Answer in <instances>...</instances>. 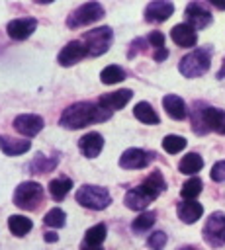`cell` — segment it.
<instances>
[{"label":"cell","instance_id":"13","mask_svg":"<svg viewBox=\"0 0 225 250\" xmlns=\"http://www.w3.org/2000/svg\"><path fill=\"white\" fill-rule=\"evenodd\" d=\"M35 29H37L35 18H16V20L8 21V25H6V33L16 41L27 39Z\"/></svg>","mask_w":225,"mask_h":250},{"label":"cell","instance_id":"31","mask_svg":"<svg viewBox=\"0 0 225 250\" xmlns=\"http://www.w3.org/2000/svg\"><path fill=\"white\" fill-rule=\"evenodd\" d=\"M106 232H108L106 225H104V223H98V225H94V227H90V229L86 230L82 242H84V244H90V246H100V244L104 242V238H106Z\"/></svg>","mask_w":225,"mask_h":250},{"label":"cell","instance_id":"41","mask_svg":"<svg viewBox=\"0 0 225 250\" xmlns=\"http://www.w3.org/2000/svg\"><path fill=\"white\" fill-rule=\"evenodd\" d=\"M211 6L217 8V10H225V4H219V2H213V0H211Z\"/></svg>","mask_w":225,"mask_h":250},{"label":"cell","instance_id":"27","mask_svg":"<svg viewBox=\"0 0 225 250\" xmlns=\"http://www.w3.org/2000/svg\"><path fill=\"white\" fill-rule=\"evenodd\" d=\"M147 41H149V45L153 47V59L157 61V62H160V61H164L166 57H168V51H166V47H164V33L162 31H151L149 35H147Z\"/></svg>","mask_w":225,"mask_h":250},{"label":"cell","instance_id":"6","mask_svg":"<svg viewBox=\"0 0 225 250\" xmlns=\"http://www.w3.org/2000/svg\"><path fill=\"white\" fill-rule=\"evenodd\" d=\"M104 6L100 2H86V4H80L76 10L70 12V16L67 18V27L70 29H78L82 25H90L98 20L104 18Z\"/></svg>","mask_w":225,"mask_h":250},{"label":"cell","instance_id":"21","mask_svg":"<svg viewBox=\"0 0 225 250\" xmlns=\"http://www.w3.org/2000/svg\"><path fill=\"white\" fill-rule=\"evenodd\" d=\"M31 148V141L25 139H10L6 135H0V150L8 156H20Z\"/></svg>","mask_w":225,"mask_h":250},{"label":"cell","instance_id":"42","mask_svg":"<svg viewBox=\"0 0 225 250\" xmlns=\"http://www.w3.org/2000/svg\"><path fill=\"white\" fill-rule=\"evenodd\" d=\"M178 250H200V248H196V246H180Z\"/></svg>","mask_w":225,"mask_h":250},{"label":"cell","instance_id":"16","mask_svg":"<svg viewBox=\"0 0 225 250\" xmlns=\"http://www.w3.org/2000/svg\"><path fill=\"white\" fill-rule=\"evenodd\" d=\"M151 201L153 199H157L164 189H166V182H164V176H162V172H158V170H155V172H151L139 186H137Z\"/></svg>","mask_w":225,"mask_h":250},{"label":"cell","instance_id":"37","mask_svg":"<svg viewBox=\"0 0 225 250\" xmlns=\"http://www.w3.org/2000/svg\"><path fill=\"white\" fill-rule=\"evenodd\" d=\"M211 180L217 184H225V160H219L211 166Z\"/></svg>","mask_w":225,"mask_h":250},{"label":"cell","instance_id":"17","mask_svg":"<svg viewBox=\"0 0 225 250\" xmlns=\"http://www.w3.org/2000/svg\"><path fill=\"white\" fill-rule=\"evenodd\" d=\"M78 148L86 158H96L104 148V137L96 131H90L78 139Z\"/></svg>","mask_w":225,"mask_h":250},{"label":"cell","instance_id":"20","mask_svg":"<svg viewBox=\"0 0 225 250\" xmlns=\"http://www.w3.org/2000/svg\"><path fill=\"white\" fill-rule=\"evenodd\" d=\"M59 160H61V156L55 152V154H51V156H45V154H35V158L29 162V166H27V170L31 172V174H47V172H53L55 168H57V164H59Z\"/></svg>","mask_w":225,"mask_h":250},{"label":"cell","instance_id":"30","mask_svg":"<svg viewBox=\"0 0 225 250\" xmlns=\"http://www.w3.org/2000/svg\"><path fill=\"white\" fill-rule=\"evenodd\" d=\"M202 188H203V182L200 178H190L188 182L182 184L180 188V195L186 199V201H194L200 193H202Z\"/></svg>","mask_w":225,"mask_h":250},{"label":"cell","instance_id":"14","mask_svg":"<svg viewBox=\"0 0 225 250\" xmlns=\"http://www.w3.org/2000/svg\"><path fill=\"white\" fill-rule=\"evenodd\" d=\"M174 12V4L166 2V0H155L151 4H147L145 8V20L149 23H162L166 21Z\"/></svg>","mask_w":225,"mask_h":250},{"label":"cell","instance_id":"34","mask_svg":"<svg viewBox=\"0 0 225 250\" xmlns=\"http://www.w3.org/2000/svg\"><path fill=\"white\" fill-rule=\"evenodd\" d=\"M43 223H45L47 227H51V229H61V227H65V223H67V213H65L63 209H59V207H53V209H49V211L45 213Z\"/></svg>","mask_w":225,"mask_h":250},{"label":"cell","instance_id":"2","mask_svg":"<svg viewBox=\"0 0 225 250\" xmlns=\"http://www.w3.org/2000/svg\"><path fill=\"white\" fill-rule=\"evenodd\" d=\"M192 131L196 135H205L215 131L225 135V111L219 107H209L203 102H194L192 105Z\"/></svg>","mask_w":225,"mask_h":250},{"label":"cell","instance_id":"26","mask_svg":"<svg viewBox=\"0 0 225 250\" xmlns=\"http://www.w3.org/2000/svg\"><path fill=\"white\" fill-rule=\"evenodd\" d=\"M133 115H135L141 123H147V125H157V123L160 121V117L157 115V111L153 109V105H151L149 102H139V104H135Z\"/></svg>","mask_w":225,"mask_h":250},{"label":"cell","instance_id":"23","mask_svg":"<svg viewBox=\"0 0 225 250\" xmlns=\"http://www.w3.org/2000/svg\"><path fill=\"white\" fill-rule=\"evenodd\" d=\"M70 189H72V180L67 176H59V178L49 182V193L55 201H63Z\"/></svg>","mask_w":225,"mask_h":250},{"label":"cell","instance_id":"38","mask_svg":"<svg viewBox=\"0 0 225 250\" xmlns=\"http://www.w3.org/2000/svg\"><path fill=\"white\" fill-rule=\"evenodd\" d=\"M57 238H59V236H57L55 232H45V240H47V242H55Z\"/></svg>","mask_w":225,"mask_h":250},{"label":"cell","instance_id":"3","mask_svg":"<svg viewBox=\"0 0 225 250\" xmlns=\"http://www.w3.org/2000/svg\"><path fill=\"white\" fill-rule=\"evenodd\" d=\"M211 55H213V47L211 45H203V47H198V49L190 51L178 62L180 74L186 76V78L203 76L211 66Z\"/></svg>","mask_w":225,"mask_h":250},{"label":"cell","instance_id":"32","mask_svg":"<svg viewBox=\"0 0 225 250\" xmlns=\"http://www.w3.org/2000/svg\"><path fill=\"white\" fill-rule=\"evenodd\" d=\"M125 70L121 68V66H117V64H110V66H106L102 72H100V80L104 82V84H117V82H121V80H125Z\"/></svg>","mask_w":225,"mask_h":250},{"label":"cell","instance_id":"1","mask_svg":"<svg viewBox=\"0 0 225 250\" xmlns=\"http://www.w3.org/2000/svg\"><path fill=\"white\" fill-rule=\"evenodd\" d=\"M112 117V111L104 109L98 105V102H76L72 105H68L61 119H59V125L63 129H82L86 125H92V123H102V121H108Z\"/></svg>","mask_w":225,"mask_h":250},{"label":"cell","instance_id":"5","mask_svg":"<svg viewBox=\"0 0 225 250\" xmlns=\"http://www.w3.org/2000/svg\"><path fill=\"white\" fill-rule=\"evenodd\" d=\"M43 197H45V193H43L41 184L29 180V182H22L16 188L12 199H14V205L16 207H20L23 211H35L43 203Z\"/></svg>","mask_w":225,"mask_h":250},{"label":"cell","instance_id":"7","mask_svg":"<svg viewBox=\"0 0 225 250\" xmlns=\"http://www.w3.org/2000/svg\"><path fill=\"white\" fill-rule=\"evenodd\" d=\"M112 41H113V31H112L110 25L94 27V29L86 31L84 37H82V43L86 45V51H88L90 57H100V55H104V53L110 49Z\"/></svg>","mask_w":225,"mask_h":250},{"label":"cell","instance_id":"25","mask_svg":"<svg viewBox=\"0 0 225 250\" xmlns=\"http://www.w3.org/2000/svg\"><path fill=\"white\" fill-rule=\"evenodd\" d=\"M123 203H125V207L131 209V211H143V209H147V205L151 203V199H149L139 188H133V189H129V191L125 193Z\"/></svg>","mask_w":225,"mask_h":250},{"label":"cell","instance_id":"9","mask_svg":"<svg viewBox=\"0 0 225 250\" xmlns=\"http://www.w3.org/2000/svg\"><path fill=\"white\" fill-rule=\"evenodd\" d=\"M155 158H157L155 152L131 146V148L123 150V154L119 156V166L123 170H141V168H147Z\"/></svg>","mask_w":225,"mask_h":250},{"label":"cell","instance_id":"24","mask_svg":"<svg viewBox=\"0 0 225 250\" xmlns=\"http://www.w3.org/2000/svg\"><path fill=\"white\" fill-rule=\"evenodd\" d=\"M202 168H203V158H202L198 152H188V154L182 156V160L178 162V170H180L182 174H188V176L198 174Z\"/></svg>","mask_w":225,"mask_h":250},{"label":"cell","instance_id":"15","mask_svg":"<svg viewBox=\"0 0 225 250\" xmlns=\"http://www.w3.org/2000/svg\"><path fill=\"white\" fill-rule=\"evenodd\" d=\"M133 98V92L129 88H123V90H117V92H110V94H102L98 98V105L108 109V111H115V109H121L127 105V102Z\"/></svg>","mask_w":225,"mask_h":250},{"label":"cell","instance_id":"29","mask_svg":"<svg viewBox=\"0 0 225 250\" xmlns=\"http://www.w3.org/2000/svg\"><path fill=\"white\" fill-rule=\"evenodd\" d=\"M155 221H157V211H145V213H141L131 223V230L135 234H145V232L151 230V227L155 225Z\"/></svg>","mask_w":225,"mask_h":250},{"label":"cell","instance_id":"35","mask_svg":"<svg viewBox=\"0 0 225 250\" xmlns=\"http://www.w3.org/2000/svg\"><path fill=\"white\" fill-rule=\"evenodd\" d=\"M166 242H168V236H166L162 230H155V232H151V236L147 238V246H149L151 250H162V248L166 246Z\"/></svg>","mask_w":225,"mask_h":250},{"label":"cell","instance_id":"40","mask_svg":"<svg viewBox=\"0 0 225 250\" xmlns=\"http://www.w3.org/2000/svg\"><path fill=\"white\" fill-rule=\"evenodd\" d=\"M80 250H102V248H100V246H90V244H84V242H82V244H80Z\"/></svg>","mask_w":225,"mask_h":250},{"label":"cell","instance_id":"19","mask_svg":"<svg viewBox=\"0 0 225 250\" xmlns=\"http://www.w3.org/2000/svg\"><path fill=\"white\" fill-rule=\"evenodd\" d=\"M176 215L182 223L192 225L203 215V205L198 203V201H180L176 205Z\"/></svg>","mask_w":225,"mask_h":250},{"label":"cell","instance_id":"33","mask_svg":"<svg viewBox=\"0 0 225 250\" xmlns=\"http://www.w3.org/2000/svg\"><path fill=\"white\" fill-rule=\"evenodd\" d=\"M186 139L184 137H180V135H166L164 139H162V148L168 152V154H178V152H182L184 148H186Z\"/></svg>","mask_w":225,"mask_h":250},{"label":"cell","instance_id":"10","mask_svg":"<svg viewBox=\"0 0 225 250\" xmlns=\"http://www.w3.org/2000/svg\"><path fill=\"white\" fill-rule=\"evenodd\" d=\"M211 21H213V16L203 2H190L186 6V23L192 25L194 29H203Z\"/></svg>","mask_w":225,"mask_h":250},{"label":"cell","instance_id":"8","mask_svg":"<svg viewBox=\"0 0 225 250\" xmlns=\"http://www.w3.org/2000/svg\"><path fill=\"white\" fill-rule=\"evenodd\" d=\"M202 234H203V240L207 246H211V248L225 246V213L223 211L211 213L202 229Z\"/></svg>","mask_w":225,"mask_h":250},{"label":"cell","instance_id":"4","mask_svg":"<svg viewBox=\"0 0 225 250\" xmlns=\"http://www.w3.org/2000/svg\"><path fill=\"white\" fill-rule=\"evenodd\" d=\"M74 199H76V203H80L82 207L92 209V211H102L112 203L110 191L102 186H92V184L80 186L74 193Z\"/></svg>","mask_w":225,"mask_h":250},{"label":"cell","instance_id":"28","mask_svg":"<svg viewBox=\"0 0 225 250\" xmlns=\"http://www.w3.org/2000/svg\"><path fill=\"white\" fill-rule=\"evenodd\" d=\"M31 227H33L31 219H27L23 215H10V219H8V229L14 236H20V238L25 236L31 230Z\"/></svg>","mask_w":225,"mask_h":250},{"label":"cell","instance_id":"36","mask_svg":"<svg viewBox=\"0 0 225 250\" xmlns=\"http://www.w3.org/2000/svg\"><path fill=\"white\" fill-rule=\"evenodd\" d=\"M147 47H151V45H149V41H147V39H143V37H139V39L131 41V45H129V51H127V57H129V59H133L135 55H139V53H145V51H147Z\"/></svg>","mask_w":225,"mask_h":250},{"label":"cell","instance_id":"11","mask_svg":"<svg viewBox=\"0 0 225 250\" xmlns=\"http://www.w3.org/2000/svg\"><path fill=\"white\" fill-rule=\"evenodd\" d=\"M84 57H88V51H86V45L82 43V39H74V41H68L63 51L59 53L57 57V62L61 66H72L76 62H80Z\"/></svg>","mask_w":225,"mask_h":250},{"label":"cell","instance_id":"18","mask_svg":"<svg viewBox=\"0 0 225 250\" xmlns=\"http://www.w3.org/2000/svg\"><path fill=\"white\" fill-rule=\"evenodd\" d=\"M170 39L178 45V47H196L198 43V33L192 25L188 23H178L170 29Z\"/></svg>","mask_w":225,"mask_h":250},{"label":"cell","instance_id":"12","mask_svg":"<svg viewBox=\"0 0 225 250\" xmlns=\"http://www.w3.org/2000/svg\"><path fill=\"white\" fill-rule=\"evenodd\" d=\"M45 121L41 115H35V113H22L14 119V129L16 133L23 135V137H35L41 129H43Z\"/></svg>","mask_w":225,"mask_h":250},{"label":"cell","instance_id":"39","mask_svg":"<svg viewBox=\"0 0 225 250\" xmlns=\"http://www.w3.org/2000/svg\"><path fill=\"white\" fill-rule=\"evenodd\" d=\"M217 78H219V80L225 78V59H223V62H221V68L217 70Z\"/></svg>","mask_w":225,"mask_h":250},{"label":"cell","instance_id":"22","mask_svg":"<svg viewBox=\"0 0 225 250\" xmlns=\"http://www.w3.org/2000/svg\"><path fill=\"white\" fill-rule=\"evenodd\" d=\"M162 107H164L166 113H168L172 119H176V121H182V119L186 117V113H188L184 100H182L180 96H176V94L164 96V98H162Z\"/></svg>","mask_w":225,"mask_h":250}]
</instances>
